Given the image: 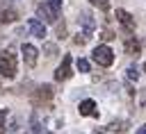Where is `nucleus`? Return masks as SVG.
Instances as JSON below:
<instances>
[{"label": "nucleus", "mask_w": 146, "mask_h": 134, "mask_svg": "<svg viewBox=\"0 0 146 134\" xmlns=\"http://www.w3.org/2000/svg\"><path fill=\"white\" fill-rule=\"evenodd\" d=\"M0 75L9 79L16 75V55L9 50H0Z\"/></svg>", "instance_id": "obj_1"}, {"label": "nucleus", "mask_w": 146, "mask_h": 134, "mask_svg": "<svg viewBox=\"0 0 146 134\" xmlns=\"http://www.w3.org/2000/svg\"><path fill=\"white\" fill-rule=\"evenodd\" d=\"M91 57H94V61H96L98 66H105V68L114 64V52H112V48H107V45H96L94 52H91Z\"/></svg>", "instance_id": "obj_2"}, {"label": "nucleus", "mask_w": 146, "mask_h": 134, "mask_svg": "<svg viewBox=\"0 0 146 134\" xmlns=\"http://www.w3.org/2000/svg\"><path fill=\"white\" fill-rule=\"evenodd\" d=\"M71 75H73V73H71V57H68V55H64L62 64H59V66H57V70H55V79H57V82H66Z\"/></svg>", "instance_id": "obj_3"}, {"label": "nucleus", "mask_w": 146, "mask_h": 134, "mask_svg": "<svg viewBox=\"0 0 146 134\" xmlns=\"http://www.w3.org/2000/svg\"><path fill=\"white\" fill-rule=\"evenodd\" d=\"M36 14H39V18H43L46 23H57V16H59L48 2H41V5L36 7Z\"/></svg>", "instance_id": "obj_4"}, {"label": "nucleus", "mask_w": 146, "mask_h": 134, "mask_svg": "<svg viewBox=\"0 0 146 134\" xmlns=\"http://www.w3.org/2000/svg\"><path fill=\"white\" fill-rule=\"evenodd\" d=\"M23 59H25V64L30 66V68H34L36 66V55H39V50L32 45V43H23Z\"/></svg>", "instance_id": "obj_5"}, {"label": "nucleus", "mask_w": 146, "mask_h": 134, "mask_svg": "<svg viewBox=\"0 0 146 134\" xmlns=\"http://www.w3.org/2000/svg\"><path fill=\"white\" fill-rule=\"evenodd\" d=\"M116 20L125 27V32H135V18H132L125 9H116Z\"/></svg>", "instance_id": "obj_6"}, {"label": "nucleus", "mask_w": 146, "mask_h": 134, "mask_svg": "<svg viewBox=\"0 0 146 134\" xmlns=\"http://www.w3.org/2000/svg\"><path fill=\"white\" fill-rule=\"evenodd\" d=\"M27 27H30V32H32L36 39H43V36H46V27H43V23H41L39 18H30V20H27Z\"/></svg>", "instance_id": "obj_7"}, {"label": "nucleus", "mask_w": 146, "mask_h": 134, "mask_svg": "<svg viewBox=\"0 0 146 134\" xmlns=\"http://www.w3.org/2000/svg\"><path fill=\"white\" fill-rule=\"evenodd\" d=\"M80 23H82V27H84V34H91V32L96 30V20H94V16H91L89 11H82V14H80Z\"/></svg>", "instance_id": "obj_8"}, {"label": "nucleus", "mask_w": 146, "mask_h": 134, "mask_svg": "<svg viewBox=\"0 0 146 134\" xmlns=\"http://www.w3.org/2000/svg\"><path fill=\"white\" fill-rule=\"evenodd\" d=\"M80 116H98L96 102L94 100H82L80 102Z\"/></svg>", "instance_id": "obj_9"}, {"label": "nucleus", "mask_w": 146, "mask_h": 134, "mask_svg": "<svg viewBox=\"0 0 146 134\" xmlns=\"http://www.w3.org/2000/svg\"><path fill=\"white\" fill-rule=\"evenodd\" d=\"M16 18H18V14L11 7H2L0 5V23H14Z\"/></svg>", "instance_id": "obj_10"}, {"label": "nucleus", "mask_w": 146, "mask_h": 134, "mask_svg": "<svg viewBox=\"0 0 146 134\" xmlns=\"http://www.w3.org/2000/svg\"><path fill=\"white\" fill-rule=\"evenodd\" d=\"M123 48H125V52L132 55V57H139V52H141V45H139L137 39H128V41L123 43Z\"/></svg>", "instance_id": "obj_11"}, {"label": "nucleus", "mask_w": 146, "mask_h": 134, "mask_svg": "<svg viewBox=\"0 0 146 134\" xmlns=\"http://www.w3.org/2000/svg\"><path fill=\"white\" fill-rule=\"evenodd\" d=\"M50 98H52V86L50 84H43V86L36 89V102L39 100H50Z\"/></svg>", "instance_id": "obj_12"}, {"label": "nucleus", "mask_w": 146, "mask_h": 134, "mask_svg": "<svg viewBox=\"0 0 146 134\" xmlns=\"http://www.w3.org/2000/svg\"><path fill=\"white\" fill-rule=\"evenodd\" d=\"M112 132H128V127H130V123L128 120H112L110 125H107Z\"/></svg>", "instance_id": "obj_13"}, {"label": "nucleus", "mask_w": 146, "mask_h": 134, "mask_svg": "<svg viewBox=\"0 0 146 134\" xmlns=\"http://www.w3.org/2000/svg\"><path fill=\"white\" fill-rule=\"evenodd\" d=\"M43 52H46L48 57H55V55H57V45H55V43H43Z\"/></svg>", "instance_id": "obj_14"}, {"label": "nucleus", "mask_w": 146, "mask_h": 134, "mask_svg": "<svg viewBox=\"0 0 146 134\" xmlns=\"http://www.w3.org/2000/svg\"><path fill=\"white\" fill-rule=\"evenodd\" d=\"M91 5L98 7L100 11H107V9H110V0H91Z\"/></svg>", "instance_id": "obj_15"}, {"label": "nucleus", "mask_w": 146, "mask_h": 134, "mask_svg": "<svg viewBox=\"0 0 146 134\" xmlns=\"http://www.w3.org/2000/svg\"><path fill=\"white\" fill-rule=\"evenodd\" d=\"M75 66H78V70H80V73H89V68H91L87 59H78V64H75Z\"/></svg>", "instance_id": "obj_16"}, {"label": "nucleus", "mask_w": 146, "mask_h": 134, "mask_svg": "<svg viewBox=\"0 0 146 134\" xmlns=\"http://www.w3.org/2000/svg\"><path fill=\"white\" fill-rule=\"evenodd\" d=\"M30 134H39V118H36V114L30 120Z\"/></svg>", "instance_id": "obj_17"}, {"label": "nucleus", "mask_w": 146, "mask_h": 134, "mask_svg": "<svg viewBox=\"0 0 146 134\" xmlns=\"http://www.w3.org/2000/svg\"><path fill=\"white\" fill-rule=\"evenodd\" d=\"M73 41H75V43H78V45H84V43H87V41H89V34H84V32H82V34H80V32H78V34H75V39H73Z\"/></svg>", "instance_id": "obj_18"}, {"label": "nucleus", "mask_w": 146, "mask_h": 134, "mask_svg": "<svg viewBox=\"0 0 146 134\" xmlns=\"http://www.w3.org/2000/svg\"><path fill=\"white\" fill-rule=\"evenodd\" d=\"M5 118H7V109H0V134L7 132V127H5Z\"/></svg>", "instance_id": "obj_19"}, {"label": "nucleus", "mask_w": 146, "mask_h": 134, "mask_svg": "<svg viewBox=\"0 0 146 134\" xmlns=\"http://www.w3.org/2000/svg\"><path fill=\"white\" fill-rule=\"evenodd\" d=\"M125 73H128V77H130V79H137V77H139L137 66H128V70H125Z\"/></svg>", "instance_id": "obj_20"}, {"label": "nucleus", "mask_w": 146, "mask_h": 134, "mask_svg": "<svg viewBox=\"0 0 146 134\" xmlns=\"http://www.w3.org/2000/svg\"><path fill=\"white\" fill-rule=\"evenodd\" d=\"M100 39H103V41H112V39H114V34H112L110 30H103V32H100Z\"/></svg>", "instance_id": "obj_21"}, {"label": "nucleus", "mask_w": 146, "mask_h": 134, "mask_svg": "<svg viewBox=\"0 0 146 134\" xmlns=\"http://www.w3.org/2000/svg\"><path fill=\"white\" fill-rule=\"evenodd\" d=\"M48 5H50L57 14H59V9H62V0H48Z\"/></svg>", "instance_id": "obj_22"}, {"label": "nucleus", "mask_w": 146, "mask_h": 134, "mask_svg": "<svg viewBox=\"0 0 146 134\" xmlns=\"http://www.w3.org/2000/svg\"><path fill=\"white\" fill-rule=\"evenodd\" d=\"M137 134H146V125H144V127H139V129H137Z\"/></svg>", "instance_id": "obj_23"}, {"label": "nucleus", "mask_w": 146, "mask_h": 134, "mask_svg": "<svg viewBox=\"0 0 146 134\" xmlns=\"http://www.w3.org/2000/svg\"><path fill=\"white\" fill-rule=\"evenodd\" d=\"M144 73H146V64H144Z\"/></svg>", "instance_id": "obj_24"}, {"label": "nucleus", "mask_w": 146, "mask_h": 134, "mask_svg": "<svg viewBox=\"0 0 146 134\" xmlns=\"http://www.w3.org/2000/svg\"><path fill=\"white\" fill-rule=\"evenodd\" d=\"M48 134H50V132H48Z\"/></svg>", "instance_id": "obj_25"}]
</instances>
